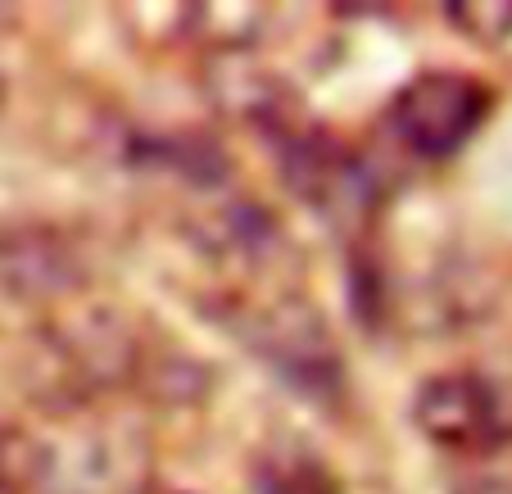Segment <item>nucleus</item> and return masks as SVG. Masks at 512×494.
Returning a JSON list of instances; mask_svg holds the SVG:
<instances>
[{
	"instance_id": "1",
	"label": "nucleus",
	"mask_w": 512,
	"mask_h": 494,
	"mask_svg": "<svg viewBox=\"0 0 512 494\" xmlns=\"http://www.w3.org/2000/svg\"><path fill=\"white\" fill-rule=\"evenodd\" d=\"M236 336L250 345V354L272 368L295 395L309 404H340L345 395V359L331 336L327 318L304 295H272L250 300L232 313Z\"/></svg>"
},
{
	"instance_id": "2",
	"label": "nucleus",
	"mask_w": 512,
	"mask_h": 494,
	"mask_svg": "<svg viewBox=\"0 0 512 494\" xmlns=\"http://www.w3.org/2000/svg\"><path fill=\"white\" fill-rule=\"evenodd\" d=\"M413 427L445 454L490 458L512 445V395L472 368L435 372L413 395Z\"/></svg>"
},
{
	"instance_id": "3",
	"label": "nucleus",
	"mask_w": 512,
	"mask_h": 494,
	"mask_svg": "<svg viewBox=\"0 0 512 494\" xmlns=\"http://www.w3.org/2000/svg\"><path fill=\"white\" fill-rule=\"evenodd\" d=\"M494 96L485 82L454 73V68H426L408 82L390 105V132L417 159H449L485 127Z\"/></svg>"
},
{
	"instance_id": "4",
	"label": "nucleus",
	"mask_w": 512,
	"mask_h": 494,
	"mask_svg": "<svg viewBox=\"0 0 512 494\" xmlns=\"http://www.w3.org/2000/svg\"><path fill=\"white\" fill-rule=\"evenodd\" d=\"M82 281V254L46 223H19L0 232V291L23 304L68 300Z\"/></svg>"
},
{
	"instance_id": "5",
	"label": "nucleus",
	"mask_w": 512,
	"mask_h": 494,
	"mask_svg": "<svg viewBox=\"0 0 512 494\" xmlns=\"http://www.w3.org/2000/svg\"><path fill=\"white\" fill-rule=\"evenodd\" d=\"M254 494H340L336 476L300 445H272L254 463Z\"/></svg>"
},
{
	"instance_id": "6",
	"label": "nucleus",
	"mask_w": 512,
	"mask_h": 494,
	"mask_svg": "<svg viewBox=\"0 0 512 494\" xmlns=\"http://www.w3.org/2000/svg\"><path fill=\"white\" fill-rule=\"evenodd\" d=\"M445 19L467 41H481V46L512 41V0H463V5H449Z\"/></svg>"
},
{
	"instance_id": "7",
	"label": "nucleus",
	"mask_w": 512,
	"mask_h": 494,
	"mask_svg": "<svg viewBox=\"0 0 512 494\" xmlns=\"http://www.w3.org/2000/svg\"><path fill=\"white\" fill-rule=\"evenodd\" d=\"M132 494H195V490H182V485H159V481H145V485H136Z\"/></svg>"
},
{
	"instance_id": "8",
	"label": "nucleus",
	"mask_w": 512,
	"mask_h": 494,
	"mask_svg": "<svg viewBox=\"0 0 512 494\" xmlns=\"http://www.w3.org/2000/svg\"><path fill=\"white\" fill-rule=\"evenodd\" d=\"M0 100H5V87H0Z\"/></svg>"
}]
</instances>
